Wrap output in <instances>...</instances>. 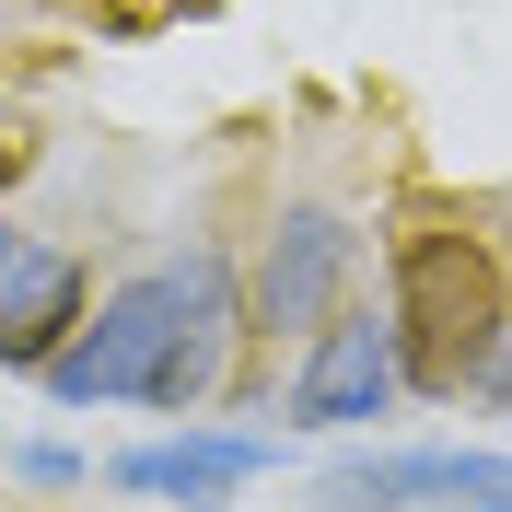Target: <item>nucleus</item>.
I'll list each match as a JSON object with an SVG mask.
<instances>
[{"label":"nucleus","mask_w":512,"mask_h":512,"mask_svg":"<svg viewBox=\"0 0 512 512\" xmlns=\"http://www.w3.org/2000/svg\"><path fill=\"white\" fill-rule=\"evenodd\" d=\"M396 291H384V326H396V384L419 408H454L478 396L489 350L512 326V280H501V245H489L466 210H419L396 233Z\"/></svg>","instance_id":"nucleus-1"},{"label":"nucleus","mask_w":512,"mask_h":512,"mask_svg":"<svg viewBox=\"0 0 512 512\" xmlns=\"http://www.w3.org/2000/svg\"><path fill=\"white\" fill-rule=\"evenodd\" d=\"M350 280H361V222L338 198H280L268 233H256V256H245V326L268 350H280V338L303 350V338L350 303Z\"/></svg>","instance_id":"nucleus-2"},{"label":"nucleus","mask_w":512,"mask_h":512,"mask_svg":"<svg viewBox=\"0 0 512 512\" xmlns=\"http://www.w3.org/2000/svg\"><path fill=\"white\" fill-rule=\"evenodd\" d=\"M163 350H175V268H140V280H117L94 303V315L70 326V350L47 361V396L59 408H152V373H163Z\"/></svg>","instance_id":"nucleus-3"},{"label":"nucleus","mask_w":512,"mask_h":512,"mask_svg":"<svg viewBox=\"0 0 512 512\" xmlns=\"http://www.w3.org/2000/svg\"><path fill=\"white\" fill-rule=\"evenodd\" d=\"M396 326L373 315V303H338V315L303 338V361H291L280 408L291 431H373V419H396Z\"/></svg>","instance_id":"nucleus-4"},{"label":"nucleus","mask_w":512,"mask_h":512,"mask_svg":"<svg viewBox=\"0 0 512 512\" xmlns=\"http://www.w3.org/2000/svg\"><path fill=\"white\" fill-rule=\"evenodd\" d=\"M326 512H419V501H443V512H512V454L489 443H408V454H338L315 478Z\"/></svg>","instance_id":"nucleus-5"},{"label":"nucleus","mask_w":512,"mask_h":512,"mask_svg":"<svg viewBox=\"0 0 512 512\" xmlns=\"http://www.w3.org/2000/svg\"><path fill=\"white\" fill-rule=\"evenodd\" d=\"M175 268V350H163L152 373V408H210L233 384V350H245L256 326H245V268H233V245H187V256H163Z\"/></svg>","instance_id":"nucleus-6"},{"label":"nucleus","mask_w":512,"mask_h":512,"mask_svg":"<svg viewBox=\"0 0 512 512\" xmlns=\"http://www.w3.org/2000/svg\"><path fill=\"white\" fill-rule=\"evenodd\" d=\"M268 466H280V443H268V431H163V443H128L105 478H117L128 501L210 512V501H233L245 478H268Z\"/></svg>","instance_id":"nucleus-7"},{"label":"nucleus","mask_w":512,"mask_h":512,"mask_svg":"<svg viewBox=\"0 0 512 512\" xmlns=\"http://www.w3.org/2000/svg\"><path fill=\"white\" fill-rule=\"evenodd\" d=\"M94 315V280H82V256L24 233V256L0 268V373H47L70 350V326Z\"/></svg>","instance_id":"nucleus-8"},{"label":"nucleus","mask_w":512,"mask_h":512,"mask_svg":"<svg viewBox=\"0 0 512 512\" xmlns=\"http://www.w3.org/2000/svg\"><path fill=\"white\" fill-rule=\"evenodd\" d=\"M12 478H24V489H82V454H70V443H24Z\"/></svg>","instance_id":"nucleus-9"},{"label":"nucleus","mask_w":512,"mask_h":512,"mask_svg":"<svg viewBox=\"0 0 512 512\" xmlns=\"http://www.w3.org/2000/svg\"><path fill=\"white\" fill-rule=\"evenodd\" d=\"M478 396H489V408L512 419V326H501V350H489V373H478Z\"/></svg>","instance_id":"nucleus-10"},{"label":"nucleus","mask_w":512,"mask_h":512,"mask_svg":"<svg viewBox=\"0 0 512 512\" xmlns=\"http://www.w3.org/2000/svg\"><path fill=\"white\" fill-rule=\"evenodd\" d=\"M24 163H35V140H24V128H0V187H12Z\"/></svg>","instance_id":"nucleus-11"},{"label":"nucleus","mask_w":512,"mask_h":512,"mask_svg":"<svg viewBox=\"0 0 512 512\" xmlns=\"http://www.w3.org/2000/svg\"><path fill=\"white\" fill-rule=\"evenodd\" d=\"M12 256H24V222H0V268H12Z\"/></svg>","instance_id":"nucleus-12"},{"label":"nucleus","mask_w":512,"mask_h":512,"mask_svg":"<svg viewBox=\"0 0 512 512\" xmlns=\"http://www.w3.org/2000/svg\"><path fill=\"white\" fill-rule=\"evenodd\" d=\"M198 12H222V0H198Z\"/></svg>","instance_id":"nucleus-13"}]
</instances>
